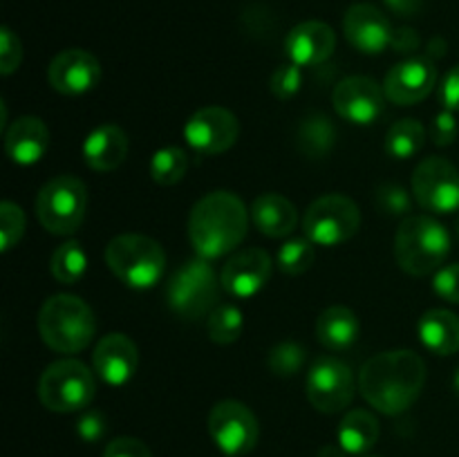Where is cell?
<instances>
[{
    "instance_id": "bcb514c9",
    "label": "cell",
    "mask_w": 459,
    "mask_h": 457,
    "mask_svg": "<svg viewBox=\"0 0 459 457\" xmlns=\"http://www.w3.org/2000/svg\"><path fill=\"white\" fill-rule=\"evenodd\" d=\"M453 388H455V392L459 394V370L455 372V376H453Z\"/></svg>"
},
{
    "instance_id": "ac0fdd59",
    "label": "cell",
    "mask_w": 459,
    "mask_h": 457,
    "mask_svg": "<svg viewBox=\"0 0 459 457\" xmlns=\"http://www.w3.org/2000/svg\"><path fill=\"white\" fill-rule=\"evenodd\" d=\"M348 43L363 54H381L393 45L394 30L381 9L372 4H354L343 18Z\"/></svg>"
},
{
    "instance_id": "c3c4849f",
    "label": "cell",
    "mask_w": 459,
    "mask_h": 457,
    "mask_svg": "<svg viewBox=\"0 0 459 457\" xmlns=\"http://www.w3.org/2000/svg\"><path fill=\"white\" fill-rule=\"evenodd\" d=\"M227 457H229V455H227Z\"/></svg>"
},
{
    "instance_id": "7a4b0ae2",
    "label": "cell",
    "mask_w": 459,
    "mask_h": 457,
    "mask_svg": "<svg viewBox=\"0 0 459 457\" xmlns=\"http://www.w3.org/2000/svg\"><path fill=\"white\" fill-rule=\"evenodd\" d=\"M249 211L229 191H213L195 202L188 218V237L200 258L213 260L231 254L247 236Z\"/></svg>"
},
{
    "instance_id": "4316f807",
    "label": "cell",
    "mask_w": 459,
    "mask_h": 457,
    "mask_svg": "<svg viewBox=\"0 0 459 457\" xmlns=\"http://www.w3.org/2000/svg\"><path fill=\"white\" fill-rule=\"evenodd\" d=\"M296 142H299V151L303 155H307L309 160H321L336 143V128L330 116L309 115L300 121Z\"/></svg>"
},
{
    "instance_id": "1f68e13d",
    "label": "cell",
    "mask_w": 459,
    "mask_h": 457,
    "mask_svg": "<svg viewBox=\"0 0 459 457\" xmlns=\"http://www.w3.org/2000/svg\"><path fill=\"white\" fill-rule=\"evenodd\" d=\"M316 258L314 251V242L307 237H294L287 240L285 245L278 249V267L287 276H300V273L309 272Z\"/></svg>"
},
{
    "instance_id": "8fae6325",
    "label": "cell",
    "mask_w": 459,
    "mask_h": 457,
    "mask_svg": "<svg viewBox=\"0 0 459 457\" xmlns=\"http://www.w3.org/2000/svg\"><path fill=\"white\" fill-rule=\"evenodd\" d=\"M209 435L215 446L229 457L247 455L258 444V419L240 401L224 399L209 412Z\"/></svg>"
},
{
    "instance_id": "ffe728a7",
    "label": "cell",
    "mask_w": 459,
    "mask_h": 457,
    "mask_svg": "<svg viewBox=\"0 0 459 457\" xmlns=\"http://www.w3.org/2000/svg\"><path fill=\"white\" fill-rule=\"evenodd\" d=\"M336 34L327 22L307 21L296 25L285 39V52L291 63L314 67L325 63L334 54Z\"/></svg>"
},
{
    "instance_id": "603a6c76",
    "label": "cell",
    "mask_w": 459,
    "mask_h": 457,
    "mask_svg": "<svg viewBox=\"0 0 459 457\" xmlns=\"http://www.w3.org/2000/svg\"><path fill=\"white\" fill-rule=\"evenodd\" d=\"M251 220L263 236L285 237L299 222V211L281 193H263L251 204Z\"/></svg>"
},
{
    "instance_id": "2e32d148",
    "label": "cell",
    "mask_w": 459,
    "mask_h": 457,
    "mask_svg": "<svg viewBox=\"0 0 459 457\" xmlns=\"http://www.w3.org/2000/svg\"><path fill=\"white\" fill-rule=\"evenodd\" d=\"M269 276H272V258L267 251L242 249L224 263L220 282L222 289L236 298H249L267 285Z\"/></svg>"
},
{
    "instance_id": "b9f144b4",
    "label": "cell",
    "mask_w": 459,
    "mask_h": 457,
    "mask_svg": "<svg viewBox=\"0 0 459 457\" xmlns=\"http://www.w3.org/2000/svg\"><path fill=\"white\" fill-rule=\"evenodd\" d=\"M439 99L446 110L459 112V65L444 76L442 85H439Z\"/></svg>"
},
{
    "instance_id": "9c48e42d",
    "label": "cell",
    "mask_w": 459,
    "mask_h": 457,
    "mask_svg": "<svg viewBox=\"0 0 459 457\" xmlns=\"http://www.w3.org/2000/svg\"><path fill=\"white\" fill-rule=\"evenodd\" d=\"M359 227H361L359 206L341 193L318 197L309 204L303 220L305 237L321 246L343 245L357 236Z\"/></svg>"
},
{
    "instance_id": "836d02e7",
    "label": "cell",
    "mask_w": 459,
    "mask_h": 457,
    "mask_svg": "<svg viewBox=\"0 0 459 457\" xmlns=\"http://www.w3.org/2000/svg\"><path fill=\"white\" fill-rule=\"evenodd\" d=\"M25 233V213L13 202L0 204V236H3V251L13 249Z\"/></svg>"
},
{
    "instance_id": "7bdbcfd3",
    "label": "cell",
    "mask_w": 459,
    "mask_h": 457,
    "mask_svg": "<svg viewBox=\"0 0 459 457\" xmlns=\"http://www.w3.org/2000/svg\"><path fill=\"white\" fill-rule=\"evenodd\" d=\"M390 47H394V52H399V54L415 52V49L420 47V34H417L415 30H411V27L394 30L393 45H390Z\"/></svg>"
},
{
    "instance_id": "e575fe53",
    "label": "cell",
    "mask_w": 459,
    "mask_h": 457,
    "mask_svg": "<svg viewBox=\"0 0 459 457\" xmlns=\"http://www.w3.org/2000/svg\"><path fill=\"white\" fill-rule=\"evenodd\" d=\"M300 83H303L300 65H296V63H285V65H278L276 70H273L272 79H269V90H272L276 99L287 101V99H291L299 92Z\"/></svg>"
},
{
    "instance_id": "9a60e30c",
    "label": "cell",
    "mask_w": 459,
    "mask_h": 457,
    "mask_svg": "<svg viewBox=\"0 0 459 457\" xmlns=\"http://www.w3.org/2000/svg\"><path fill=\"white\" fill-rule=\"evenodd\" d=\"M48 81L56 92L76 97V94H85L97 88L101 81V65L97 56L85 49H63L49 63Z\"/></svg>"
},
{
    "instance_id": "5bb4252c",
    "label": "cell",
    "mask_w": 459,
    "mask_h": 457,
    "mask_svg": "<svg viewBox=\"0 0 459 457\" xmlns=\"http://www.w3.org/2000/svg\"><path fill=\"white\" fill-rule=\"evenodd\" d=\"M385 92L370 76H348L332 92V103L341 119L368 125L384 112Z\"/></svg>"
},
{
    "instance_id": "3957f363",
    "label": "cell",
    "mask_w": 459,
    "mask_h": 457,
    "mask_svg": "<svg viewBox=\"0 0 459 457\" xmlns=\"http://www.w3.org/2000/svg\"><path fill=\"white\" fill-rule=\"evenodd\" d=\"M39 332L45 345L61 354L81 352L97 332L94 314L85 300L72 294L49 296L39 312Z\"/></svg>"
},
{
    "instance_id": "ab89813d",
    "label": "cell",
    "mask_w": 459,
    "mask_h": 457,
    "mask_svg": "<svg viewBox=\"0 0 459 457\" xmlns=\"http://www.w3.org/2000/svg\"><path fill=\"white\" fill-rule=\"evenodd\" d=\"M103 457H152V453L142 439L115 437L103 451Z\"/></svg>"
},
{
    "instance_id": "30bf717a",
    "label": "cell",
    "mask_w": 459,
    "mask_h": 457,
    "mask_svg": "<svg viewBox=\"0 0 459 457\" xmlns=\"http://www.w3.org/2000/svg\"><path fill=\"white\" fill-rule=\"evenodd\" d=\"M354 372L345 361L334 357H321L312 363L305 379V392L309 403L325 415L345 410L352 403Z\"/></svg>"
},
{
    "instance_id": "484cf974",
    "label": "cell",
    "mask_w": 459,
    "mask_h": 457,
    "mask_svg": "<svg viewBox=\"0 0 459 457\" xmlns=\"http://www.w3.org/2000/svg\"><path fill=\"white\" fill-rule=\"evenodd\" d=\"M336 437H339V446L348 455H363L379 439V421L368 410H350L341 419Z\"/></svg>"
},
{
    "instance_id": "d6986e66",
    "label": "cell",
    "mask_w": 459,
    "mask_h": 457,
    "mask_svg": "<svg viewBox=\"0 0 459 457\" xmlns=\"http://www.w3.org/2000/svg\"><path fill=\"white\" fill-rule=\"evenodd\" d=\"M94 372L110 385H124L134 376L139 366V352L133 339L119 332L103 336L92 354Z\"/></svg>"
},
{
    "instance_id": "52a82bcc",
    "label": "cell",
    "mask_w": 459,
    "mask_h": 457,
    "mask_svg": "<svg viewBox=\"0 0 459 457\" xmlns=\"http://www.w3.org/2000/svg\"><path fill=\"white\" fill-rule=\"evenodd\" d=\"M88 209V188L79 177L58 175L36 195V215L54 236H70L81 227Z\"/></svg>"
},
{
    "instance_id": "ba28073f",
    "label": "cell",
    "mask_w": 459,
    "mask_h": 457,
    "mask_svg": "<svg viewBox=\"0 0 459 457\" xmlns=\"http://www.w3.org/2000/svg\"><path fill=\"white\" fill-rule=\"evenodd\" d=\"M94 376L76 358H61L45 367L39 381V399L52 412H76L94 399Z\"/></svg>"
},
{
    "instance_id": "4fadbf2b",
    "label": "cell",
    "mask_w": 459,
    "mask_h": 457,
    "mask_svg": "<svg viewBox=\"0 0 459 457\" xmlns=\"http://www.w3.org/2000/svg\"><path fill=\"white\" fill-rule=\"evenodd\" d=\"M238 133H240V125H238L236 115L220 106L193 112L184 125V139L200 155H218V152L229 151L238 142Z\"/></svg>"
},
{
    "instance_id": "d6a6232c",
    "label": "cell",
    "mask_w": 459,
    "mask_h": 457,
    "mask_svg": "<svg viewBox=\"0 0 459 457\" xmlns=\"http://www.w3.org/2000/svg\"><path fill=\"white\" fill-rule=\"evenodd\" d=\"M305 357H307V352H305L299 343L285 341V343H278L276 348L269 352L267 366L276 376H294L296 372H300V367H303Z\"/></svg>"
},
{
    "instance_id": "7402d4cb",
    "label": "cell",
    "mask_w": 459,
    "mask_h": 457,
    "mask_svg": "<svg viewBox=\"0 0 459 457\" xmlns=\"http://www.w3.org/2000/svg\"><path fill=\"white\" fill-rule=\"evenodd\" d=\"M126 155H128V134L115 124L99 125L83 142L85 164L99 173L119 168Z\"/></svg>"
},
{
    "instance_id": "44dd1931",
    "label": "cell",
    "mask_w": 459,
    "mask_h": 457,
    "mask_svg": "<svg viewBox=\"0 0 459 457\" xmlns=\"http://www.w3.org/2000/svg\"><path fill=\"white\" fill-rule=\"evenodd\" d=\"M49 148V130L39 116H21L4 133V151L18 166H31L43 160Z\"/></svg>"
},
{
    "instance_id": "e0dca14e",
    "label": "cell",
    "mask_w": 459,
    "mask_h": 457,
    "mask_svg": "<svg viewBox=\"0 0 459 457\" xmlns=\"http://www.w3.org/2000/svg\"><path fill=\"white\" fill-rule=\"evenodd\" d=\"M435 81H437V70L433 61L408 58V61L397 63L385 76V99L397 106H412V103L424 101L433 92Z\"/></svg>"
},
{
    "instance_id": "ee69618b",
    "label": "cell",
    "mask_w": 459,
    "mask_h": 457,
    "mask_svg": "<svg viewBox=\"0 0 459 457\" xmlns=\"http://www.w3.org/2000/svg\"><path fill=\"white\" fill-rule=\"evenodd\" d=\"M421 3H424V0H385V4H388L397 16H406V18L417 16L421 9Z\"/></svg>"
},
{
    "instance_id": "cb8c5ba5",
    "label": "cell",
    "mask_w": 459,
    "mask_h": 457,
    "mask_svg": "<svg viewBox=\"0 0 459 457\" xmlns=\"http://www.w3.org/2000/svg\"><path fill=\"white\" fill-rule=\"evenodd\" d=\"M420 339L439 357L455 354L459 349V316L448 309H429L420 318Z\"/></svg>"
},
{
    "instance_id": "74e56055",
    "label": "cell",
    "mask_w": 459,
    "mask_h": 457,
    "mask_svg": "<svg viewBox=\"0 0 459 457\" xmlns=\"http://www.w3.org/2000/svg\"><path fill=\"white\" fill-rule=\"evenodd\" d=\"M457 133L459 125L455 115H453L451 110L439 112V115L435 116L433 125H430V139H433V143H437V146H451L457 139Z\"/></svg>"
},
{
    "instance_id": "d590c367",
    "label": "cell",
    "mask_w": 459,
    "mask_h": 457,
    "mask_svg": "<svg viewBox=\"0 0 459 457\" xmlns=\"http://www.w3.org/2000/svg\"><path fill=\"white\" fill-rule=\"evenodd\" d=\"M375 204L384 215H406L411 209V195L399 184H381L375 191Z\"/></svg>"
},
{
    "instance_id": "60d3db41",
    "label": "cell",
    "mask_w": 459,
    "mask_h": 457,
    "mask_svg": "<svg viewBox=\"0 0 459 457\" xmlns=\"http://www.w3.org/2000/svg\"><path fill=\"white\" fill-rule=\"evenodd\" d=\"M106 417L101 415L99 410H90L76 421V433L81 435L83 442H99L106 433Z\"/></svg>"
},
{
    "instance_id": "f1b7e54d",
    "label": "cell",
    "mask_w": 459,
    "mask_h": 457,
    "mask_svg": "<svg viewBox=\"0 0 459 457\" xmlns=\"http://www.w3.org/2000/svg\"><path fill=\"white\" fill-rule=\"evenodd\" d=\"M85 269H88V255H85L81 242L76 240H67L61 246H56L52 260H49V272L61 285L79 282L85 276Z\"/></svg>"
},
{
    "instance_id": "5b68a950",
    "label": "cell",
    "mask_w": 459,
    "mask_h": 457,
    "mask_svg": "<svg viewBox=\"0 0 459 457\" xmlns=\"http://www.w3.org/2000/svg\"><path fill=\"white\" fill-rule=\"evenodd\" d=\"M106 264L124 285L151 289L166 269V254L157 240L139 233H124L108 242Z\"/></svg>"
},
{
    "instance_id": "8d00e7d4",
    "label": "cell",
    "mask_w": 459,
    "mask_h": 457,
    "mask_svg": "<svg viewBox=\"0 0 459 457\" xmlns=\"http://www.w3.org/2000/svg\"><path fill=\"white\" fill-rule=\"evenodd\" d=\"M21 61H22L21 39H18L9 27H3V30H0V72H3L4 76L12 74V72L18 70Z\"/></svg>"
},
{
    "instance_id": "f546056e",
    "label": "cell",
    "mask_w": 459,
    "mask_h": 457,
    "mask_svg": "<svg viewBox=\"0 0 459 457\" xmlns=\"http://www.w3.org/2000/svg\"><path fill=\"white\" fill-rule=\"evenodd\" d=\"M186 170L188 155L184 148H161V151H157L151 160V175L157 184H161V186H173V184L182 182Z\"/></svg>"
},
{
    "instance_id": "f35d334b",
    "label": "cell",
    "mask_w": 459,
    "mask_h": 457,
    "mask_svg": "<svg viewBox=\"0 0 459 457\" xmlns=\"http://www.w3.org/2000/svg\"><path fill=\"white\" fill-rule=\"evenodd\" d=\"M433 287L437 291V296H442L444 300L459 305V263L439 269Z\"/></svg>"
},
{
    "instance_id": "d4e9b609",
    "label": "cell",
    "mask_w": 459,
    "mask_h": 457,
    "mask_svg": "<svg viewBox=\"0 0 459 457\" xmlns=\"http://www.w3.org/2000/svg\"><path fill=\"white\" fill-rule=\"evenodd\" d=\"M361 323L357 314L343 305H332L318 316L316 321V336L327 349H345L359 339Z\"/></svg>"
},
{
    "instance_id": "4dcf8cb0",
    "label": "cell",
    "mask_w": 459,
    "mask_h": 457,
    "mask_svg": "<svg viewBox=\"0 0 459 457\" xmlns=\"http://www.w3.org/2000/svg\"><path fill=\"white\" fill-rule=\"evenodd\" d=\"M242 312L233 305H218L213 312L209 314V321H206V330L213 343L229 345L236 343L242 334Z\"/></svg>"
},
{
    "instance_id": "8992f818",
    "label": "cell",
    "mask_w": 459,
    "mask_h": 457,
    "mask_svg": "<svg viewBox=\"0 0 459 457\" xmlns=\"http://www.w3.org/2000/svg\"><path fill=\"white\" fill-rule=\"evenodd\" d=\"M220 278L206 258H193L184 263L166 285V300L178 316L186 321L206 316L218 307Z\"/></svg>"
},
{
    "instance_id": "83f0119b",
    "label": "cell",
    "mask_w": 459,
    "mask_h": 457,
    "mask_svg": "<svg viewBox=\"0 0 459 457\" xmlns=\"http://www.w3.org/2000/svg\"><path fill=\"white\" fill-rule=\"evenodd\" d=\"M426 142V130L421 121L417 119H402L394 125H390L385 134V152L394 160H411L412 155L421 151Z\"/></svg>"
},
{
    "instance_id": "6da1fadb",
    "label": "cell",
    "mask_w": 459,
    "mask_h": 457,
    "mask_svg": "<svg viewBox=\"0 0 459 457\" xmlns=\"http://www.w3.org/2000/svg\"><path fill=\"white\" fill-rule=\"evenodd\" d=\"M426 384V363L412 349H390L368 358L359 372L363 399L384 415L406 412Z\"/></svg>"
},
{
    "instance_id": "277c9868",
    "label": "cell",
    "mask_w": 459,
    "mask_h": 457,
    "mask_svg": "<svg viewBox=\"0 0 459 457\" xmlns=\"http://www.w3.org/2000/svg\"><path fill=\"white\" fill-rule=\"evenodd\" d=\"M451 254L446 227L430 215H408L394 236V258L411 276H429Z\"/></svg>"
},
{
    "instance_id": "7dc6e473",
    "label": "cell",
    "mask_w": 459,
    "mask_h": 457,
    "mask_svg": "<svg viewBox=\"0 0 459 457\" xmlns=\"http://www.w3.org/2000/svg\"><path fill=\"white\" fill-rule=\"evenodd\" d=\"M457 236H459V218H457Z\"/></svg>"
},
{
    "instance_id": "7c38bea8",
    "label": "cell",
    "mask_w": 459,
    "mask_h": 457,
    "mask_svg": "<svg viewBox=\"0 0 459 457\" xmlns=\"http://www.w3.org/2000/svg\"><path fill=\"white\" fill-rule=\"evenodd\" d=\"M412 195L430 213H453L459 209V170L444 157H429L412 175Z\"/></svg>"
},
{
    "instance_id": "f6af8a7d",
    "label": "cell",
    "mask_w": 459,
    "mask_h": 457,
    "mask_svg": "<svg viewBox=\"0 0 459 457\" xmlns=\"http://www.w3.org/2000/svg\"><path fill=\"white\" fill-rule=\"evenodd\" d=\"M318 457H348V453L336 444V446H325L318 451Z\"/></svg>"
}]
</instances>
